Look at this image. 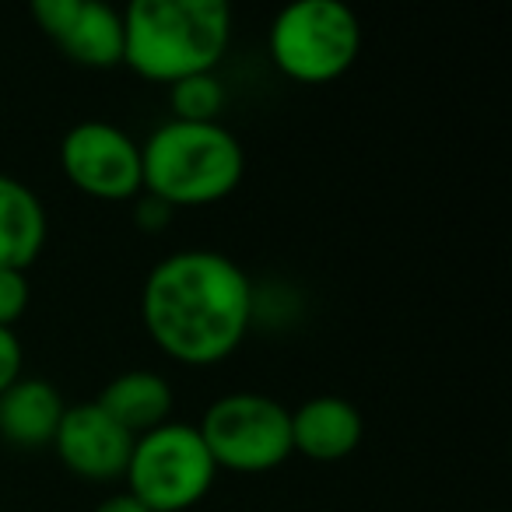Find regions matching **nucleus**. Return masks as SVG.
<instances>
[{
    "label": "nucleus",
    "mask_w": 512,
    "mask_h": 512,
    "mask_svg": "<svg viewBox=\"0 0 512 512\" xmlns=\"http://www.w3.org/2000/svg\"><path fill=\"white\" fill-rule=\"evenodd\" d=\"M253 281L218 249H179L151 267L141 320L158 351L207 369L239 351L253 327Z\"/></svg>",
    "instance_id": "1"
},
{
    "label": "nucleus",
    "mask_w": 512,
    "mask_h": 512,
    "mask_svg": "<svg viewBox=\"0 0 512 512\" xmlns=\"http://www.w3.org/2000/svg\"><path fill=\"white\" fill-rule=\"evenodd\" d=\"M120 15L123 64L158 85L211 74L232 43L225 0H134Z\"/></svg>",
    "instance_id": "2"
},
{
    "label": "nucleus",
    "mask_w": 512,
    "mask_h": 512,
    "mask_svg": "<svg viewBox=\"0 0 512 512\" xmlns=\"http://www.w3.org/2000/svg\"><path fill=\"white\" fill-rule=\"evenodd\" d=\"M246 176V151L225 123L165 120L141 141V193L172 211L232 197Z\"/></svg>",
    "instance_id": "3"
},
{
    "label": "nucleus",
    "mask_w": 512,
    "mask_h": 512,
    "mask_svg": "<svg viewBox=\"0 0 512 512\" xmlns=\"http://www.w3.org/2000/svg\"><path fill=\"white\" fill-rule=\"evenodd\" d=\"M267 50L285 78L327 85L348 74L362 53V25L341 0H295L267 32Z\"/></svg>",
    "instance_id": "4"
},
{
    "label": "nucleus",
    "mask_w": 512,
    "mask_h": 512,
    "mask_svg": "<svg viewBox=\"0 0 512 512\" xmlns=\"http://www.w3.org/2000/svg\"><path fill=\"white\" fill-rule=\"evenodd\" d=\"M127 491L148 512H186L218 481L211 453L190 421H165L137 435L127 460Z\"/></svg>",
    "instance_id": "5"
},
{
    "label": "nucleus",
    "mask_w": 512,
    "mask_h": 512,
    "mask_svg": "<svg viewBox=\"0 0 512 512\" xmlns=\"http://www.w3.org/2000/svg\"><path fill=\"white\" fill-rule=\"evenodd\" d=\"M197 432L218 470L264 474L292 456V411L267 393H225L204 411Z\"/></svg>",
    "instance_id": "6"
},
{
    "label": "nucleus",
    "mask_w": 512,
    "mask_h": 512,
    "mask_svg": "<svg viewBox=\"0 0 512 512\" xmlns=\"http://www.w3.org/2000/svg\"><path fill=\"white\" fill-rule=\"evenodd\" d=\"M60 169L95 200L141 197V141L106 120H85L60 141Z\"/></svg>",
    "instance_id": "7"
},
{
    "label": "nucleus",
    "mask_w": 512,
    "mask_h": 512,
    "mask_svg": "<svg viewBox=\"0 0 512 512\" xmlns=\"http://www.w3.org/2000/svg\"><path fill=\"white\" fill-rule=\"evenodd\" d=\"M53 449L74 477L109 484L120 481L127 470L134 435L123 425H116L95 400H88V404H74L64 411L57 435H53Z\"/></svg>",
    "instance_id": "8"
},
{
    "label": "nucleus",
    "mask_w": 512,
    "mask_h": 512,
    "mask_svg": "<svg viewBox=\"0 0 512 512\" xmlns=\"http://www.w3.org/2000/svg\"><path fill=\"white\" fill-rule=\"evenodd\" d=\"M365 421L358 407L334 393L309 397L292 411V453L313 463H337L358 449Z\"/></svg>",
    "instance_id": "9"
},
{
    "label": "nucleus",
    "mask_w": 512,
    "mask_h": 512,
    "mask_svg": "<svg viewBox=\"0 0 512 512\" xmlns=\"http://www.w3.org/2000/svg\"><path fill=\"white\" fill-rule=\"evenodd\" d=\"M67 404L50 379H18L0 393V439L18 449L53 446Z\"/></svg>",
    "instance_id": "10"
},
{
    "label": "nucleus",
    "mask_w": 512,
    "mask_h": 512,
    "mask_svg": "<svg viewBox=\"0 0 512 512\" xmlns=\"http://www.w3.org/2000/svg\"><path fill=\"white\" fill-rule=\"evenodd\" d=\"M46 207L32 186L0 172V267L29 271L46 246Z\"/></svg>",
    "instance_id": "11"
},
{
    "label": "nucleus",
    "mask_w": 512,
    "mask_h": 512,
    "mask_svg": "<svg viewBox=\"0 0 512 512\" xmlns=\"http://www.w3.org/2000/svg\"><path fill=\"white\" fill-rule=\"evenodd\" d=\"M95 404L137 439V435L172 421L176 393H172L169 379L158 376V372L130 369V372H120L116 379H109L106 390L99 393Z\"/></svg>",
    "instance_id": "12"
},
{
    "label": "nucleus",
    "mask_w": 512,
    "mask_h": 512,
    "mask_svg": "<svg viewBox=\"0 0 512 512\" xmlns=\"http://www.w3.org/2000/svg\"><path fill=\"white\" fill-rule=\"evenodd\" d=\"M53 43L74 64L106 71L123 64V15L102 0H78Z\"/></svg>",
    "instance_id": "13"
},
{
    "label": "nucleus",
    "mask_w": 512,
    "mask_h": 512,
    "mask_svg": "<svg viewBox=\"0 0 512 512\" xmlns=\"http://www.w3.org/2000/svg\"><path fill=\"white\" fill-rule=\"evenodd\" d=\"M169 106L172 120L186 123H218L221 109H225V85L218 74H193L176 85H169Z\"/></svg>",
    "instance_id": "14"
},
{
    "label": "nucleus",
    "mask_w": 512,
    "mask_h": 512,
    "mask_svg": "<svg viewBox=\"0 0 512 512\" xmlns=\"http://www.w3.org/2000/svg\"><path fill=\"white\" fill-rule=\"evenodd\" d=\"M32 302V285L25 271H11V267H0V327H11L25 316Z\"/></svg>",
    "instance_id": "15"
},
{
    "label": "nucleus",
    "mask_w": 512,
    "mask_h": 512,
    "mask_svg": "<svg viewBox=\"0 0 512 512\" xmlns=\"http://www.w3.org/2000/svg\"><path fill=\"white\" fill-rule=\"evenodd\" d=\"M22 365H25V351L18 334L11 327H0V393L11 390L22 379Z\"/></svg>",
    "instance_id": "16"
},
{
    "label": "nucleus",
    "mask_w": 512,
    "mask_h": 512,
    "mask_svg": "<svg viewBox=\"0 0 512 512\" xmlns=\"http://www.w3.org/2000/svg\"><path fill=\"white\" fill-rule=\"evenodd\" d=\"M134 218L144 232H158V228L169 225L172 207L162 204L158 197H151V193H141V197H134Z\"/></svg>",
    "instance_id": "17"
},
{
    "label": "nucleus",
    "mask_w": 512,
    "mask_h": 512,
    "mask_svg": "<svg viewBox=\"0 0 512 512\" xmlns=\"http://www.w3.org/2000/svg\"><path fill=\"white\" fill-rule=\"evenodd\" d=\"M92 512H148L141 502H137L130 491H116V495H109V498H102L99 505H95Z\"/></svg>",
    "instance_id": "18"
}]
</instances>
